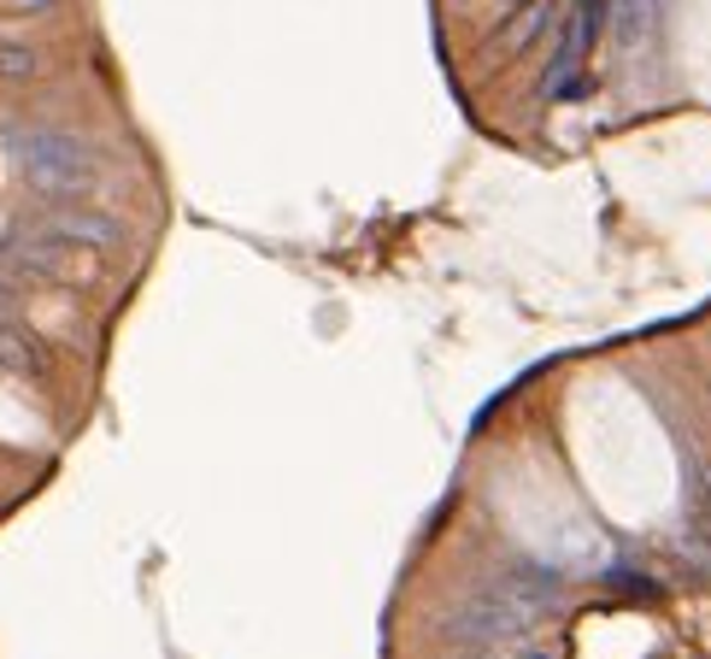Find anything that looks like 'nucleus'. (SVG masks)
<instances>
[{"label":"nucleus","instance_id":"obj_1","mask_svg":"<svg viewBox=\"0 0 711 659\" xmlns=\"http://www.w3.org/2000/svg\"><path fill=\"white\" fill-rule=\"evenodd\" d=\"M564 601V577L547 560H530V553H506V560H488L483 577L458 594L453 607L435 612V636L465 653V648H506L535 636V624Z\"/></svg>","mask_w":711,"mask_h":659},{"label":"nucleus","instance_id":"obj_2","mask_svg":"<svg viewBox=\"0 0 711 659\" xmlns=\"http://www.w3.org/2000/svg\"><path fill=\"white\" fill-rule=\"evenodd\" d=\"M12 165L24 171V183L41 200H95L100 183H107V159L89 136L59 130V124H30V130H12Z\"/></svg>","mask_w":711,"mask_h":659},{"label":"nucleus","instance_id":"obj_3","mask_svg":"<svg viewBox=\"0 0 711 659\" xmlns=\"http://www.w3.org/2000/svg\"><path fill=\"white\" fill-rule=\"evenodd\" d=\"M41 230H48L59 247H95V254H112L124 242V218L100 213L95 200H53L48 218H41Z\"/></svg>","mask_w":711,"mask_h":659},{"label":"nucleus","instance_id":"obj_4","mask_svg":"<svg viewBox=\"0 0 711 659\" xmlns=\"http://www.w3.org/2000/svg\"><path fill=\"white\" fill-rule=\"evenodd\" d=\"M553 18H559V0H524V7H512V12H500V18H494L488 48H494V53H506V59L530 53L535 41L553 30Z\"/></svg>","mask_w":711,"mask_h":659},{"label":"nucleus","instance_id":"obj_5","mask_svg":"<svg viewBox=\"0 0 711 659\" xmlns=\"http://www.w3.org/2000/svg\"><path fill=\"white\" fill-rule=\"evenodd\" d=\"M0 371L7 377H48V354H41V342H36V330L24 318H12L7 306H0Z\"/></svg>","mask_w":711,"mask_h":659},{"label":"nucleus","instance_id":"obj_6","mask_svg":"<svg viewBox=\"0 0 711 659\" xmlns=\"http://www.w3.org/2000/svg\"><path fill=\"white\" fill-rule=\"evenodd\" d=\"M36 71H41L36 48H24V41H0V77H7V82H24V77H36Z\"/></svg>","mask_w":711,"mask_h":659},{"label":"nucleus","instance_id":"obj_7","mask_svg":"<svg viewBox=\"0 0 711 659\" xmlns=\"http://www.w3.org/2000/svg\"><path fill=\"white\" fill-rule=\"evenodd\" d=\"M7 7H12V12H53L59 0H7Z\"/></svg>","mask_w":711,"mask_h":659}]
</instances>
